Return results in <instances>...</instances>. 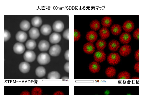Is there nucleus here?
<instances>
[{"mask_svg": "<svg viewBox=\"0 0 144 95\" xmlns=\"http://www.w3.org/2000/svg\"><path fill=\"white\" fill-rule=\"evenodd\" d=\"M61 49V48L59 45L58 44L55 45L50 47L49 50V53L52 56H57L60 53Z\"/></svg>", "mask_w": 144, "mask_h": 95, "instance_id": "5", "label": "nucleus"}, {"mask_svg": "<svg viewBox=\"0 0 144 95\" xmlns=\"http://www.w3.org/2000/svg\"><path fill=\"white\" fill-rule=\"evenodd\" d=\"M11 35L10 32L7 30H4V41L6 42L10 38Z\"/></svg>", "mask_w": 144, "mask_h": 95, "instance_id": "34", "label": "nucleus"}, {"mask_svg": "<svg viewBox=\"0 0 144 95\" xmlns=\"http://www.w3.org/2000/svg\"><path fill=\"white\" fill-rule=\"evenodd\" d=\"M106 75L108 77L112 78L115 75L116 70L113 67L111 66L107 67L105 71Z\"/></svg>", "mask_w": 144, "mask_h": 95, "instance_id": "25", "label": "nucleus"}, {"mask_svg": "<svg viewBox=\"0 0 144 95\" xmlns=\"http://www.w3.org/2000/svg\"><path fill=\"white\" fill-rule=\"evenodd\" d=\"M31 23L33 26L35 27H38L40 26L42 23L41 18L39 16H35L32 18L31 20Z\"/></svg>", "mask_w": 144, "mask_h": 95, "instance_id": "24", "label": "nucleus"}, {"mask_svg": "<svg viewBox=\"0 0 144 95\" xmlns=\"http://www.w3.org/2000/svg\"><path fill=\"white\" fill-rule=\"evenodd\" d=\"M63 36L65 39L68 40H69V29L66 30L63 32Z\"/></svg>", "mask_w": 144, "mask_h": 95, "instance_id": "36", "label": "nucleus"}, {"mask_svg": "<svg viewBox=\"0 0 144 95\" xmlns=\"http://www.w3.org/2000/svg\"><path fill=\"white\" fill-rule=\"evenodd\" d=\"M50 44L47 41L42 40L39 42L38 44V48L39 50L42 51H47L49 48Z\"/></svg>", "mask_w": 144, "mask_h": 95, "instance_id": "13", "label": "nucleus"}, {"mask_svg": "<svg viewBox=\"0 0 144 95\" xmlns=\"http://www.w3.org/2000/svg\"><path fill=\"white\" fill-rule=\"evenodd\" d=\"M81 35L80 32L76 29H74V41H78L80 38Z\"/></svg>", "mask_w": 144, "mask_h": 95, "instance_id": "35", "label": "nucleus"}, {"mask_svg": "<svg viewBox=\"0 0 144 95\" xmlns=\"http://www.w3.org/2000/svg\"><path fill=\"white\" fill-rule=\"evenodd\" d=\"M62 79H68V77H63V78H62Z\"/></svg>", "mask_w": 144, "mask_h": 95, "instance_id": "46", "label": "nucleus"}, {"mask_svg": "<svg viewBox=\"0 0 144 95\" xmlns=\"http://www.w3.org/2000/svg\"><path fill=\"white\" fill-rule=\"evenodd\" d=\"M134 24L133 22L130 21L128 20L124 22L122 26L123 30L126 32H131L134 29Z\"/></svg>", "mask_w": 144, "mask_h": 95, "instance_id": "7", "label": "nucleus"}, {"mask_svg": "<svg viewBox=\"0 0 144 95\" xmlns=\"http://www.w3.org/2000/svg\"><path fill=\"white\" fill-rule=\"evenodd\" d=\"M52 27L54 31L56 32H60L64 29V25L61 21H57L53 23Z\"/></svg>", "mask_w": 144, "mask_h": 95, "instance_id": "10", "label": "nucleus"}, {"mask_svg": "<svg viewBox=\"0 0 144 95\" xmlns=\"http://www.w3.org/2000/svg\"><path fill=\"white\" fill-rule=\"evenodd\" d=\"M117 79H129L131 78L130 73L128 72L124 71L119 73L117 76Z\"/></svg>", "mask_w": 144, "mask_h": 95, "instance_id": "31", "label": "nucleus"}, {"mask_svg": "<svg viewBox=\"0 0 144 95\" xmlns=\"http://www.w3.org/2000/svg\"><path fill=\"white\" fill-rule=\"evenodd\" d=\"M106 43L104 40H98L96 43V46L98 50H103L106 47Z\"/></svg>", "mask_w": 144, "mask_h": 95, "instance_id": "27", "label": "nucleus"}, {"mask_svg": "<svg viewBox=\"0 0 144 95\" xmlns=\"http://www.w3.org/2000/svg\"><path fill=\"white\" fill-rule=\"evenodd\" d=\"M89 69L92 72L95 73L98 72L100 69V66L98 62H93L89 65Z\"/></svg>", "mask_w": 144, "mask_h": 95, "instance_id": "17", "label": "nucleus"}, {"mask_svg": "<svg viewBox=\"0 0 144 95\" xmlns=\"http://www.w3.org/2000/svg\"><path fill=\"white\" fill-rule=\"evenodd\" d=\"M135 70L137 72H139V63L137 62L135 64L134 66Z\"/></svg>", "mask_w": 144, "mask_h": 95, "instance_id": "39", "label": "nucleus"}, {"mask_svg": "<svg viewBox=\"0 0 144 95\" xmlns=\"http://www.w3.org/2000/svg\"><path fill=\"white\" fill-rule=\"evenodd\" d=\"M19 69L20 71L22 73H26L29 71L30 65L27 62H22L19 64Z\"/></svg>", "mask_w": 144, "mask_h": 95, "instance_id": "18", "label": "nucleus"}, {"mask_svg": "<svg viewBox=\"0 0 144 95\" xmlns=\"http://www.w3.org/2000/svg\"><path fill=\"white\" fill-rule=\"evenodd\" d=\"M98 35L94 31H90L88 32L86 35V40L90 42L93 43L96 41Z\"/></svg>", "mask_w": 144, "mask_h": 95, "instance_id": "14", "label": "nucleus"}, {"mask_svg": "<svg viewBox=\"0 0 144 95\" xmlns=\"http://www.w3.org/2000/svg\"><path fill=\"white\" fill-rule=\"evenodd\" d=\"M64 57L65 59L67 61L69 60V50H67L64 54Z\"/></svg>", "mask_w": 144, "mask_h": 95, "instance_id": "40", "label": "nucleus"}, {"mask_svg": "<svg viewBox=\"0 0 144 95\" xmlns=\"http://www.w3.org/2000/svg\"><path fill=\"white\" fill-rule=\"evenodd\" d=\"M112 20L111 18L109 16L103 17L101 20V24L103 27H108L111 25Z\"/></svg>", "mask_w": 144, "mask_h": 95, "instance_id": "23", "label": "nucleus"}, {"mask_svg": "<svg viewBox=\"0 0 144 95\" xmlns=\"http://www.w3.org/2000/svg\"><path fill=\"white\" fill-rule=\"evenodd\" d=\"M83 50L87 54H92L95 51L94 45L92 43L87 42L84 45L83 47Z\"/></svg>", "mask_w": 144, "mask_h": 95, "instance_id": "8", "label": "nucleus"}, {"mask_svg": "<svg viewBox=\"0 0 144 95\" xmlns=\"http://www.w3.org/2000/svg\"><path fill=\"white\" fill-rule=\"evenodd\" d=\"M30 37L32 40H35L39 36L40 34L39 30L34 27L31 28L29 31Z\"/></svg>", "mask_w": 144, "mask_h": 95, "instance_id": "19", "label": "nucleus"}, {"mask_svg": "<svg viewBox=\"0 0 144 95\" xmlns=\"http://www.w3.org/2000/svg\"><path fill=\"white\" fill-rule=\"evenodd\" d=\"M107 61L109 64L115 65L118 64L120 61V57L119 54L114 52L110 53L107 57Z\"/></svg>", "mask_w": 144, "mask_h": 95, "instance_id": "1", "label": "nucleus"}, {"mask_svg": "<svg viewBox=\"0 0 144 95\" xmlns=\"http://www.w3.org/2000/svg\"><path fill=\"white\" fill-rule=\"evenodd\" d=\"M20 27L21 29L24 31H28L30 27V23L27 21L24 20L20 23Z\"/></svg>", "mask_w": 144, "mask_h": 95, "instance_id": "29", "label": "nucleus"}, {"mask_svg": "<svg viewBox=\"0 0 144 95\" xmlns=\"http://www.w3.org/2000/svg\"><path fill=\"white\" fill-rule=\"evenodd\" d=\"M99 34L101 39L104 40L107 39L110 35L109 29L105 27H103L100 29Z\"/></svg>", "mask_w": 144, "mask_h": 95, "instance_id": "21", "label": "nucleus"}, {"mask_svg": "<svg viewBox=\"0 0 144 95\" xmlns=\"http://www.w3.org/2000/svg\"><path fill=\"white\" fill-rule=\"evenodd\" d=\"M37 61L40 64L45 65L48 64L50 62V57L49 55L46 53H41L38 55Z\"/></svg>", "mask_w": 144, "mask_h": 95, "instance_id": "2", "label": "nucleus"}, {"mask_svg": "<svg viewBox=\"0 0 144 95\" xmlns=\"http://www.w3.org/2000/svg\"><path fill=\"white\" fill-rule=\"evenodd\" d=\"M61 38L60 34L58 33L53 32L52 33L49 37V41L52 44L59 43Z\"/></svg>", "mask_w": 144, "mask_h": 95, "instance_id": "12", "label": "nucleus"}, {"mask_svg": "<svg viewBox=\"0 0 144 95\" xmlns=\"http://www.w3.org/2000/svg\"><path fill=\"white\" fill-rule=\"evenodd\" d=\"M133 36L135 39L138 40L139 36V29L138 28L136 30L133 32Z\"/></svg>", "mask_w": 144, "mask_h": 95, "instance_id": "37", "label": "nucleus"}, {"mask_svg": "<svg viewBox=\"0 0 144 95\" xmlns=\"http://www.w3.org/2000/svg\"><path fill=\"white\" fill-rule=\"evenodd\" d=\"M41 33L44 35H49L52 31V29L50 25L48 24H44L41 27L40 29Z\"/></svg>", "mask_w": 144, "mask_h": 95, "instance_id": "20", "label": "nucleus"}, {"mask_svg": "<svg viewBox=\"0 0 144 95\" xmlns=\"http://www.w3.org/2000/svg\"><path fill=\"white\" fill-rule=\"evenodd\" d=\"M35 73L36 75L39 77H43L46 73L45 69L43 66H39L35 69Z\"/></svg>", "mask_w": 144, "mask_h": 95, "instance_id": "26", "label": "nucleus"}, {"mask_svg": "<svg viewBox=\"0 0 144 95\" xmlns=\"http://www.w3.org/2000/svg\"><path fill=\"white\" fill-rule=\"evenodd\" d=\"M20 95H30V94L28 91H24L22 92Z\"/></svg>", "mask_w": 144, "mask_h": 95, "instance_id": "42", "label": "nucleus"}, {"mask_svg": "<svg viewBox=\"0 0 144 95\" xmlns=\"http://www.w3.org/2000/svg\"><path fill=\"white\" fill-rule=\"evenodd\" d=\"M132 79H138L139 78L137 77H132Z\"/></svg>", "mask_w": 144, "mask_h": 95, "instance_id": "45", "label": "nucleus"}, {"mask_svg": "<svg viewBox=\"0 0 144 95\" xmlns=\"http://www.w3.org/2000/svg\"><path fill=\"white\" fill-rule=\"evenodd\" d=\"M36 55L35 52L33 51L28 50L24 53L23 58L24 60L27 62H31L35 59Z\"/></svg>", "mask_w": 144, "mask_h": 95, "instance_id": "4", "label": "nucleus"}, {"mask_svg": "<svg viewBox=\"0 0 144 95\" xmlns=\"http://www.w3.org/2000/svg\"><path fill=\"white\" fill-rule=\"evenodd\" d=\"M131 51V47L128 44L124 45L122 46L119 50L120 54L124 56H126L129 55Z\"/></svg>", "mask_w": 144, "mask_h": 95, "instance_id": "9", "label": "nucleus"}, {"mask_svg": "<svg viewBox=\"0 0 144 95\" xmlns=\"http://www.w3.org/2000/svg\"><path fill=\"white\" fill-rule=\"evenodd\" d=\"M53 95H64V94L62 92L58 91L55 92Z\"/></svg>", "mask_w": 144, "mask_h": 95, "instance_id": "43", "label": "nucleus"}, {"mask_svg": "<svg viewBox=\"0 0 144 95\" xmlns=\"http://www.w3.org/2000/svg\"><path fill=\"white\" fill-rule=\"evenodd\" d=\"M135 59L138 61L139 60V50L136 51L135 53Z\"/></svg>", "mask_w": 144, "mask_h": 95, "instance_id": "41", "label": "nucleus"}, {"mask_svg": "<svg viewBox=\"0 0 144 95\" xmlns=\"http://www.w3.org/2000/svg\"><path fill=\"white\" fill-rule=\"evenodd\" d=\"M42 93V90L39 87H35L32 89L31 91L32 95H41Z\"/></svg>", "mask_w": 144, "mask_h": 95, "instance_id": "33", "label": "nucleus"}, {"mask_svg": "<svg viewBox=\"0 0 144 95\" xmlns=\"http://www.w3.org/2000/svg\"><path fill=\"white\" fill-rule=\"evenodd\" d=\"M122 30L121 26L118 24H114L111 27V31L112 33L115 35H118L121 33Z\"/></svg>", "mask_w": 144, "mask_h": 95, "instance_id": "22", "label": "nucleus"}, {"mask_svg": "<svg viewBox=\"0 0 144 95\" xmlns=\"http://www.w3.org/2000/svg\"><path fill=\"white\" fill-rule=\"evenodd\" d=\"M60 77V74L57 71H52L50 72L47 76L48 79L52 80L59 79Z\"/></svg>", "mask_w": 144, "mask_h": 95, "instance_id": "32", "label": "nucleus"}, {"mask_svg": "<svg viewBox=\"0 0 144 95\" xmlns=\"http://www.w3.org/2000/svg\"><path fill=\"white\" fill-rule=\"evenodd\" d=\"M27 38V34L25 32L20 31H18L15 35L16 40L20 42H25Z\"/></svg>", "mask_w": 144, "mask_h": 95, "instance_id": "11", "label": "nucleus"}, {"mask_svg": "<svg viewBox=\"0 0 144 95\" xmlns=\"http://www.w3.org/2000/svg\"><path fill=\"white\" fill-rule=\"evenodd\" d=\"M131 36L129 33L125 32L122 33L120 36L119 40L122 44H125L129 43L131 40Z\"/></svg>", "mask_w": 144, "mask_h": 95, "instance_id": "15", "label": "nucleus"}, {"mask_svg": "<svg viewBox=\"0 0 144 95\" xmlns=\"http://www.w3.org/2000/svg\"><path fill=\"white\" fill-rule=\"evenodd\" d=\"M110 92L109 90H106L104 92V93L106 95H108L110 93Z\"/></svg>", "mask_w": 144, "mask_h": 95, "instance_id": "44", "label": "nucleus"}, {"mask_svg": "<svg viewBox=\"0 0 144 95\" xmlns=\"http://www.w3.org/2000/svg\"><path fill=\"white\" fill-rule=\"evenodd\" d=\"M127 95H131V94L130 93L127 94Z\"/></svg>", "mask_w": 144, "mask_h": 95, "instance_id": "47", "label": "nucleus"}, {"mask_svg": "<svg viewBox=\"0 0 144 95\" xmlns=\"http://www.w3.org/2000/svg\"><path fill=\"white\" fill-rule=\"evenodd\" d=\"M64 68L65 71L68 72H69V62H66L64 65Z\"/></svg>", "mask_w": 144, "mask_h": 95, "instance_id": "38", "label": "nucleus"}, {"mask_svg": "<svg viewBox=\"0 0 144 95\" xmlns=\"http://www.w3.org/2000/svg\"><path fill=\"white\" fill-rule=\"evenodd\" d=\"M14 52L18 54H22L25 50V47L24 45L20 42H17L14 45L13 47Z\"/></svg>", "mask_w": 144, "mask_h": 95, "instance_id": "6", "label": "nucleus"}, {"mask_svg": "<svg viewBox=\"0 0 144 95\" xmlns=\"http://www.w3.org/2000/svg\"><path fill=\"white\" fill-rule=\"evenodd\" d=\"M106 55L102 50H98L94 53V57L95 60L98 62L101 63L105 61Z\"/></svg>", "mask_w": 144, "mask_h": 95, "instance_id": "3", "label": "nucleus"}, {"mask_svg": "<svg viewBox=\"0 0 144 95\" xmlns=\"http://www.w3.org/2000/svg\"><path fill=\"white\" fill-rule=\"evenodd\" d=\"M90 26L92 30L94 31H97L100 28V22L97 20H94L90 23Z\"/></svg>", "mask_w": 144, "mask_h": 95, "instance_id": "30", "label": "nucleus"}, {"mask_svg": "<svg viewBox=\"0 0 144 95\" xmlns=\"http://www.w3.org/2000/svg\"><path fill=\"white\" fill-rule=\"evenodd\" d=\"M36 43L33 40H28L25 43V46L27 49L29 50L34 49L36 46Z\"/></svg>", "mask_w": 144, "mask_h": 95, "instance_id": "28", "label": "nucleus"}, {"mask_svg": "<svg viewBox=\"0 0 144 95\" xmlns=\"http://www.w3.org/2000/svg\"></svg>", "mask_w": 144, "mask_h": 95, "instance_id": "48", "label": "nucleus"}, {"mask_svg": "<svg viewBox=\"0 0 144 95\" xmlns=\"http://www.w3.org/2000/svg\"><path fill=\"white\" fill-rule=\"evenodd\" d=\"M120 46L119 42L115 40H112L109 43L108 46L109 49L112 51H116L117 50Z\"/></svg>", "mask_w": 144, "mask_h": 95, "instance_id": "16", "label": "nucleus"}]
</instances>
